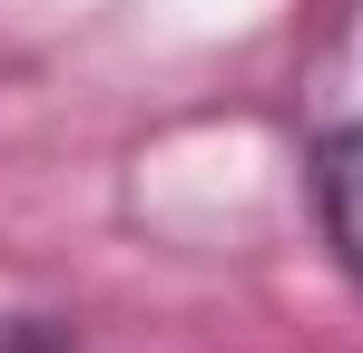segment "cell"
<instances>
[{
  "label": "cell",
  "mask_w": 363,
  "mask_h": 353,
  "mask_svg": "<svg viewBox=\"0 0 363 353\" xmlns=\"http://www.w3.org/2000/svg\"><path fill=\"white\" fill-rule=\"evenodd\" d=\"M304 186H314V226H324V255L363 285V118H334L304 157Z\"/></svg>",
  "instance_id": "obj_1"
},
{
  "label": "cell",
  "mask_w": 363,
  "mask_h": 353,
  "mask_svg": "<svg viewBox=\"0 0 363 353\" xmlns=\"http://www.w3.org/2000/svg\"><path fill=\"white\" fill-rule=\"evenodd\" d=\"M0 353H79V324L50 304H0Z\"/></svg>",
  "instance_id": "obj_2"
}]
</instances>
